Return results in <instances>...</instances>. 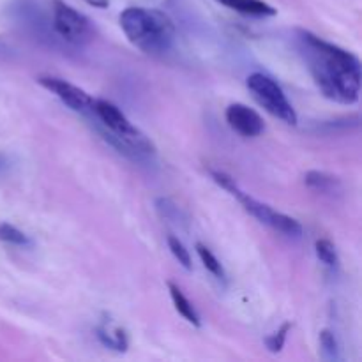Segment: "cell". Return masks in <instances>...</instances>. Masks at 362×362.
Listing matches in <instances>:
<instances>
[{
  "label": "cell",
  "instance_id": "13",
  "mask_svg": "<svg viewBox=\"0 0 362 362\" xmlns=\"http://www.w3.org/2000/svg\"><path fill=\"white\" fill-rule=\"evenodd\" d=\"M197 253L198 257H200L202 264L205 265V269H207L209 272H212V274L216 276V278L219 279H225V269H223V265L219 264L218 258L212 255V251L209 250L207 246H204L202 243L197 244Z\"/></svg>",
  "mask_w": 362,
  "mask_h": 362
},
{
  "label": "cell",
  "instance_id": "3",
  "mask_svg": "<svg viewBox=\"0 0 362 362\" xmlns=\"http://www.w3.org/2000/svg\"><path fill=\"white\" fill-rule=\"evenodd\" d=\"M92 112H95L103 126L108 129L105 133L106 140L113 147L119 148V152L133 159H141L156 154V147L151 138L145 136L136 126H133L129 119L113 103L106 101V99H94Z\"/></svg>",
  "mask_w": 362,
  "mask_h": 362
},
{
  "label": "cell",
  "instance_id": "12",
  "mask_svg": "<svg viewBox=\"0 0 362 362\" xmlns=\"http://www.w3.org/2000/svg\"><path fill=\"white\" fill-rule=\"evenodd\" d=\"M168 290H170V297H172L173 304H175V310L186 318L189 324H193L194 327H200L202 322H200V315L198 311L194 310V306L191 304V300L187 299L186 296L182 293V290L175 285V283L168 281Z\"/></svg>",
  "mask_w": 362,
  "mask_h": 362
},
{
  "label": "cell",
  "instance_id": "11",
  "mask_svg": "<svg viewBox=\"0 0 362 362\" xmlns=\"http://www.w3.org/2000/svg\"><path fill=\"white\" fill-rule=\"evenodd\" d=\"M223 6L230 7V9L237 11L240 14H247V16H274L276 9L269 6L264 0H218Z\"/></svg>",
  "mask_w": 362,
  "mask_h": 362
},
{
  "label": "cell",
  "instance_id": "15",
  "mask_svg": "<svg viewBox=\"0 0 362 362\" xmlns=\"http://www.w3.org/2000/svg\"><path fill=\"white\" fill-rule=\"evenodd\" d=\"M0 240L13 244V246H28L30 244L28 237L9 223H0Z\"/></svg>",
  "mask_w": 362,
  "mask_h": 362
},
{
  "label": "cell",
  "instance_id": "10",
  "mask_svg": "<svg viewBox=\"0 0 362 362\" xmlns=\"http://www.w3.org/2000/svg\"><path fill=\"white\" fill-rule=\"evenodd\" d=\"M304 182L310 189L317 191V193L322 194H339L343 191V184L338 177L331 175V173L325 172H318V170H311L304 175Z\"/></svg>",
  "mask_w": 362,
  "mask_h": 362
},
{
  "label": "cell",
  "instance_id": "1",
  "mask_svg": "<svg viewBox=\"0 0 362 362\" xmlns=\"http://www.w3.org/2000/svg\"><path fill=\"white\" fill-rule=\"evenodd\" d=\"M297 45L315 83L327 99L354 105L361 94V60L310 30H297Z\"/></svg>",
  "mask_w": 362,
  "mask_h": 362
},
{
  "label": "cell",
  "instance_id": "8",
  "mask_svg": "<svg viewBox=\"0 0 362 362\" xmlns=\"http://www.w3.org/2000/svg\"><path fill=\"white\" fill-rule=\"evenodd\" d=\"M226 122L232 127L235 133H239L240 136L246 138H255L260 136L265 131V122L260 117V113L255 112L250 106L243 105V103H233L226 108Z\"/></svg>",
  "mask_w": 362,
  "mask_h": 362
},
{
  "label": "cell",
  "instance_id": "2",
  "mask_svg": "<svg viewBox=\"0 0 362 362\" xmlns=\"http://www.w3.org/2000/svg\"><path fill=\"white\" fill-rule=\"evenodd\" d=\"M119 23L126 37L148 55L166 53L175 39V25L159 9L127 7L120 13Z\"/></svg>",
  "mask_w": 362,
  "mask_h": 362
},
{
  "label": "cell",
  "instance_id": "4",
  "mask_svg": "<svg viewBox=\"0 0 362 362\" xmlns=\"http://www.w3.org/2000/svg\"><path fill=\"white\" fill-rule=\"evenodd\" d=\"M247 88H250L253 98L258 101V105L264 106L271 115L283 120V122L288 124V126H296V110L290 105V101L286 99L281 87H279L272 78L265 76L264 73H253L247 78Z\"/></svg>",
  "mask_w": 362,
  "mask_h": 362
},
{
  "label": "cell",
  "instance_id": "14",
  "mask_svg": "<svg viewBox=\"0 0 362 362\" xmlns=\"http://www.w3.org/2000/svg\"><path fill=\"white\" fill-rule=\"evenodd\" d=\"M315 251H317V257L322 264H325L327 267H336L338 265V251H336L334 244L327 239H320L315 244Z\"/></svg>",
  "mask_w": 362,
  "mask_h": 362
},
{
  "label": "cell",
  "instance_id": "9",
  "mask_svg": "<svg viewBox=\"0 0 362 362\" xmlns=\"http://www.w3.org/2000/svg\"><path fill=\"white\" fill-rule=\"evenodd\" d=\"M95 336H98V339L103 345L115 350V352H126L127 345H129L126 331H124L117 322L110 320V318H106V320H103L101 324L98 325Z\"/></svg>",
  "mask_w": 362,
  "mask_h": 362
},
{
  "label": "cell",
  "instance_id": "18",
  "mask_svg": "<svg viewBox=\"0 0 362 362\" xmlns=\"http://www.w3.org/2000/svg\"><path fill=\"white\" fill-rule=\"evenodd\" d=\"M290 329H292V325L285 324L281 329H279L278 332H274V334H271V336H267V338H265V345H267L269 352H272V354L281 352L283 346H285L286 336H288Z\"/></svg>",
  "mask_w": 362,
  "mask_h": 362
},
{
  "label": "cell",
  "instance_id": "5",
  "mask_svg": "<svg viewBox=\"0 0 362 362\" xmlns=\"http://www.w3.org/2000/svg\"><path fill=\"white\" fill-rule=\"evenodd\" d=\"M53 28L71 45H85L92 37L90 20L62 0H53Z\"/></svg>",
  "mask_w": 362,
  "mask_h": 362
},
{
  "label": "cell",
  "instance_id": "16",
  "mask_svg": "<svg viewBox=\"0 0 362 362\" xmlns=\"http://www.w3.org/2000/svg\"><path fill=\"white\" fill-rule=\"evenodd\" d=\"M320 349H322V357H324L325 361H339L338 341H336V336L332 334L329 329L322 331Z\"/></svg>",
  "mask_w": 362,
  "mask_h": 362
},
{
  "label": "cell",
  "instance_id": "6",
  "mask_svg": "<svg viewBox=\"0 0 362 362\" xmlns=\"http://www.w3.org/2000/svg\"><path fill=\"white\" fill-rule=\"evenodd\" d=\"M232 197H235L237 200L243 204V207L246 209L253 218H257L262 225L271 226L272 230H276V232L283 233V235L286 237H296L297 239V237L303 235V226H300L299 221H296V219L290 218V216L283 214V212L274 211V209L262 204V202L255 200L253 197H250L247 193L240 191L239 187L233 191Z\"/></svg>",
  "mask_w": 362,
  "mask_h": 362
},
{
  "label": "cell",
  "instance_id": "17",
  "mask_svg": "<svg viewBox=\"0 0 362 362\" xmlns=\"http://www.w3.org/2000/svg\"><path fill=\"white\" fill-rule=\"evenodd\" d=\"M168 247H170V251H172L173 257H175V260L179 262V264L186 269V271H191V269H193V262H191L189 251L186 250V246H184V244L180 243L177 237H173V235L168 237Z\"/></svg>",
  "mask_w": 362,
  "mask_h": 362
},
{
  "label": "cell",
  "instance_id": "19",
  "mask_svg": "<svg viewBox=\"0 0 362 362\" xmlns=\"http://www.w3.org/2000/svg\"><path fill=\"white\" fill-rule=\"evenodd\" d=\"M85 2L88 4V6H94V7H99V9H105V7H108V0H85Z\"/></svg>",
  "mask_w": 362,
  "mask_h": 362
},
{
  "label": "cell",
  "instance_id": "7",
  "mask_svg": "<svg viewBox=\"0 0 362 362\" xmlns=\"http://www.w3.org/2000/svg\"><path fill=\"white\" fill-rule=\"evenodd\" d=\"M37 83L45 87L48 92H52V94H55L64 105H67L74 112H87V110H92V106H94V99L87 92L81 90L76 85L69 83V81L62 80V78L39 76Z\"/></svg>",
  "mask_w": 362,
  "mask_h": 362
}]
</instances>
